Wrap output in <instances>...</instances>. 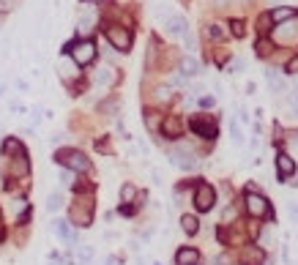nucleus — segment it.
<instances>
[{"label": "nucleus", "instance_id": "nucleus-10", "mask_svg": "<svg viewBox=\"0 0 298 265\" xmlns=\"http://www.w3.org/2000/svg\"><path fill=\"white\" fill-rule=\"evenodd\" d=\"M164 137H170V140H175V137H180L183 134V120L178 118V115H167L164 120H161V129H159Z\"/></svg>", "mask_w": 298, "mask_h": 265}, {"label": "nucleus", "instance_id": "nucleus-42", "mask_svg": "<svg viewBox=\"0 0 298 265\" xmlns=\"http://www.w3.org/2000/svg\"><path fill=\"white\" fill-rule=\"evenodd\" d=\"M0 224H3V213H0Z\"/></svg>", "mask_w": 298, "mask_h": 265}, {"label": "nucleus", "instance_id": "nucleus-6", "mask_svg": "<svg viewBox=\"0 0 298 265\" xmlns=\"http://www.w3.org/2000/svg\"><path fill=\"white\" fill-rule=\"evenodd\" d=\"M107 38H110V44L115 49H120V52H129V49H132V33H129V28L110 25V28H107Z\"/></svg>", "mask_w": 298, "mask_h": 265}, {"label": "nucleus", "instance_id": "nucleus-7", "mask_svg": "<svg viewBox=\"0 0 298 265\" xmlns=\"http://www.w3.org/2000/svg\"><path fill=\"white\" fill-rule=\"evenodd\" d=\"M71 57H74L77 66H88V63H93V57H96V44L90 41V38L77 41L74 47H71Z\"/></svg>", "mask_w": 298, "mask_h": 265}, {"label": "nucleus", "instance_id": "nucleus-39", "mask_svg": "<svg viewBox=\"0 0 298 265\" xmlns=\"http://www.w3.org/2000/svg\"><path fill=\"white\" fill-rule=\"evenodd\" d=\"M293 112L298 115V91H293Z\"/></svg>", "mask_w": 298, "mask_h": 265}, {"label": "nucleus", "instance_id": "nucleus-5", "mask_svg": "<svg viewBox=\"0 0 298 265\" xmlns=\"http://www.w3.org/2000/svg\"><path fill=\"white\" fill-rule=\"evenodd\" d=\"M246 210H249L252 216H257V219H263V216H268V213H271L268 200H265L260 191H255V186L246 189Z\"/></svg>", "mask_w": 298, "mask_h": 265}, {"label": "nucleus", "instance_id": "nucleus-29", "mask_svg": "<svg viewBox=\"0 0 298 265\" xmlns=\"http://www.w3.org/2000/svg\"><path fill=\"white\" fill-rule=\"evenodd\" d=\"M230 28H233V36H238V38H241V36H243V22L233 19V22H230Z\"/></svg>", "mask_w": 298, "mask_h": 265}, {"label": "nucleus", "instance_id": "nucleus-17", "mask_svg": "<svg viewBox=\"0 0 298 265\" xmlns=\"http://www.w3.org/2000/svg\"><path fill=\"white\" fill-rule=\"evenodd\" d=\"M180 77H197V71H200V63L194 60L192 55H183L180 57Z\"/></svg>", "mask_w": 298, "mask_h": 265}, {"label": "nucleus", "instance_id": "nucleus-24", "mask_svg": "<svg viewBox=\"0 0 298 265\" xmlns=\"http://www.w3.org/2000/svg\"><path fill=\"white\" fill-rule=\"evenodd\" d=\"M77 257H79V265H90L93 249H90V246H77Z\"/></svg>", "mask_w": 298, "mask_h": 265}, {"label": "nucleus", "instance_id": "nucleus-22", "mask_svg": "<svg viewBox=\"0 0 298 265\" xmlns=\"http://www.w3.org/2000/svg\"><path fill=\"white\" fill-rule=\"evenodd\" d=\"M180 227H183L186 235H194V232L200 230V224H197V219H194V216H180Z\"/></svg>", "mask_w": 298, "mask_h": 265}, {"label": "nucleus", "instance_id": "nucleus-23", "mask_svg": "<svg viewBox=\"0 0 298 265\" xmlns=\"http://www.w3.org/2000/svg\"><path fill=\"white\" fill-rule=\"evenodd\" d=\"M60 205H63V194L60 191H52V194L47 197V210L55 213V210H60Z\"/></svg>", "mask_w": 298, "mask_h": 265}, {"label": "nucleus", "instance_id": "nucleus-26", "mask_svg": "<svg viewBox=\"0 0 298 265\" xmlns=\"http://www.w3.org/2000/svg\"><path fill=\"white\" fill-rule=\"evenodd\" d=\"M145 126L151 129V132H159V129H161L159 118H156V112H145Z\"/></svg>", "mask_w": 298, "mask_h": 265}, {"label": "nucleus", "instance_id": "nucleus-21", "mask_svg": "<svg viewBox=\"0 0 298 265\" xmlns=\"http://www.w3.org/2000/svg\"><path fill=\"white\" fill-rule=\"evenodd\" d=\"M112 79H115V71L107 69V66H101L96 71V85H112Z\"/></svg>", "mask_w": 298, "mask_h": 265}, {"label": "nucleus", "instance_id": "nucleus-38", "mask_svg": "<svg viewBox=\"0 0 298 265\" xmlns=\"http://www.w3.org/2000/svg\"><path fill=\"white\" fill-rule=\"evenodd\" d=\"M156 96H159V98H170V91H167V88H159V91H156Z\"/></svg>", "mask_w": 298, "mask_h": 265}, {"label": "nucleus", "instance_id": "nucleus-41", "mask_svg": "<svg viewBox=\"0 0 298 265\" xmlns=\"http://www.w3.org/2000/svg\"><path fill=\"white\" fill-rule=\"evenodd\" d=\"M104 265H118V257H107Z\"/></svg>", "mask_w": 298, "mask_h": 265}, {"label": "nucleus", "instance_id": "nucleus-1", "mask_svg": "<svg viewBox=\"0 0 298 265\" xmlns=\"http://www.w3.org/2000/svg\"><path fill=\"white\" fill-rule=\"evenodd\" d=\"M55 161H58V164H63L66 170H71V172H88V170H90V159L85 153H79V151H74V148L58 151Z\"/></svg>", "mask_w": 298, "mask_h": 265}, {"label": "nucleus", "instance_id": "nucleus-11", "mask_svg": "<svg viewBox=\"0 0 298 265\" xmlns=\"http://www.w3.org/2000/svg\"><path fill=\"white\" fill-rule=\"evenodd\" d=\"M164 30H167L170 36H186V33H189V22H186V17H180V14L167 17V19H164Z\"/></svg>", "mask_w": 298, "mask_h": 265}, {"label": "nucleus", "instance_id": "nucleus-15", "mask_svg": "<svg viewBox=\"0 0 298 265\" xmlns=\"http://www.w3.org/2000/svg\"><path fill=\"white\" fill-rule=\"evenodd\" d=\"M277 170H279V181H287V175L296 172V161L287 153H279L277 156Z\"/></svg>", "mask_w": 298, "mask_h": 265}, {"label": "nucleus", "instance_id": "nucleus-34", "mask_svg": "<svg viewBox=\"0 0 298 265\" xmlns=\"http://www.w3.org/2000/svg\"><path fill=\"white\" fill-rule=\"evenodd\" d=\"M287 74H298V55L293 57L290 63H287Z\"/></svg>", "mask_w": 298, "mask_h": 265}, {"label": "nucleus", "instance_id": "nucleus-33", "mask_svg": "<svg viewBox=\"0 0 298 265\" xmlns=\"http://www.w3.org/2000/svg\"><path fill=\"white\" fill-rule=\"evenodd\" d=\"M60 181L63 183H74V172H71V170H63V172H60Z\"/></svg>", "mask_w": 298, "mask_h": 265}, {"label": "nucleus", "instance_id": "nucleus-36", "mask_svg": "<svg viewBox=\"0 0 298 265\" xmlns=\"http://www.w3.org/2000/svg\"><path fill=\"white\" fill-rule=\"evenodd\" d=\"M183 41H186V47H189V49H194V47H197V41H194V36H192V33H186V36H183Z\"/></svg>", "mask_w": 298, "mask_h": 265}, {"label": "nucleus", "instance_id": "nucleus-27", "mask_svg": "<svg viewBox=\"0 0 298 265\" xmlns=\"http://www.w3.org/2000/svg\"><path fill=\"white\" fill-rule=\"evenodd\" d=\"M60 74H63V77H77V74H79V71H77V63H74V66H71V63H66V60H63L60 63Z\"/></svg>", "mask_w": 298, "mask_h": 265}, {"label": "nucleus", "instance_id": "nucleus-31", "mask_svg": "<svg viewBox=\"0 0 298 265\" xmlns=\"http://www.w3.org/2000/svg\"><path fill=\"white\" fill-rule=\"evenodd\" d=\"M214 104H216V98H214V96H202V98H200V107H205V110H211Z\"/></svg>", "mask_w": 298, "mask_h": 265}, {"label": "nucleus", "instance_id": "nucleus-37", "mask_svg": "<svg viewBox=\"0 0 298 265\" xmlns=\"http://www.w3.org/2000/svg\"><path fill=\"white\" fill-rule=\"evenodd\" d=\"M233 216H236V208H233V205H230V208L224 210V222H227V219H233Z\"/></svg>", "mask_w": 298, "mask_h": 265}, {"label": "nucleus", "instance_id": "nucleus-12", "mask_svg": "<svg viewBox=\"0 0 298 265\" xmlns=\"http://www.w3.org/2000/svg\"><path fill=\"white\" fill-rule=\"evenodd\" d=\"M175 263L178 265H200V251L192 249V246H183V249L175 251Z\"/></svg>", "mask_w": 298, "mask_h": 265}, {"label": "nucleus", "instance_id": "nucleus-14", "mask_svg": "<svg viewBox=\"0 0 298 265\" xmlns=\"http://www.w3.org/2000/svg\"><path fill=\"white\" fill-rule=\"evenodd\" d=\"M265 79H268V88H271V93H284V88H287V82H284V77H282V71H277V69H268L265 71Z\"/></svg>", "mask_w": 298, "mask_h": 265}, {"label": "nucleus", "instance_id": "nucleus-40", "mask_svg": "<svg viewBox=\"0 0 298 265\" xmlns=\"http://www.w3.org/2000/svg\"><path fill=\"white\" fill-rule=\"evenodd\" d=\"M257 52H260V55H265V52H268V44L260 41V44H257Z\"/></svg>", "mask_w": 298, "mask_h": 265}, {"label": "nucleus", "instance_id": "nucleus-32", "mask_svg": "<svg viewBox=\"0 0 298 265\" xmlns=\"http://www.w3.org/2000/svg\"><path fill=\"white\" fill-rule=\"evenodd\" d=\"M257 25H260V30H263V33H265V30H268V25H271V14H263V17H260V22H257Z\"/></svg>", "mask_w": 298, "mask_h": 265}, {"label": "nucleus", "instance_id": "nucleus-35", "mask_svg": "<svg viewBox=\"0 0 298 265\" xmlns=\"http://www.w3.org/2000/svg\"><path fill=\"white\" fill-rule=\"evenodd\" d=\"M243 69V60L241 57H238V60H233V66H230V71H233V74H238V71Z\"/></svg>", "mask_w": 298, "mask_h": 265}, {"label": "nucleus", "instance_id": "nucleus-8", "mask_svg": "<svg viewBox=\"0 0 298 265\" xmlns=\"http://www.w3.org/2000/svg\"><path fill=\"white\" fill-rule=\"evenodd\" d=\"M189 126H192L194 134H200L205 140H214L216 137V120L208 118V115H194V118L189 120Z\"/></svg>", "mask_w": 298, "mask_h": 265}, {"label": "nucleus", "instance_id": "nucleus-18", "mask_svg": "<svg viewBox=\"0 0 298 265\" xmlns=\"http://www.w3.org/2000/svg\"><path fill=\"white\" fill-rule=\"evenodd\" d=\"M52 230H55L58 235L63 238V241H69V244H74V241H77V232L71 230V224H69V222H60V219H58V222L52 224Z\"/></svg>", "mask_w": 298, "mask_h": 265}, {"label": "nucleus", "instance_id": "nucleus-19", "mask_svg": "<svg viewBox=\"0 0 298 265\" xmlns=\"http://www.w3.org/2000/svg\"><path fill=\"white\" fill-rule=\"evenodd\" d=\"M30 164H28V156H17V159H11V175L14 178H22V175H28Z\"/></svg>", "mask_w": 298, "mask_h": 265}, {"label": "nucleus", "instance_id": "nucleus-3", "mask_svg": "<svg viewBox=\"0 0 298 265\" xmlns=\"http://www.w3.org/2000/svg\"><path fill=\"white\" fill-rule=\"evenodd\" d=\"M170 159H173V164L175 167H180V170H194L200 161H197V156H194V151L186 145V142H178V145L170 151Z\"/></svg>", "mask_w": 298, "mask_h": 265}, {"label": "nucleus", "instance_id": "nucleus-16", "mask_svg": "<svg viewBox=\"0 0 298 265\" xmlns=\"http://www.w3.org/2000/svg\"><path fill=\"white\" fill-rule=\"evenodd\" d=\"M263 260H265V254H263V249H257V246L241 251V263L243 265H263Z\"/></svg>", "mask_w": 298, "mask_h": 265}, {"label": "nucleus", "instance_id": "nucleus-25", "mask_svg": "<svg viewBox=\"0 0 298 265\" xmlns=\"http://www.w3.org/2000/svg\"><path fill=\"white\" fill-rule=\"evenodd\" d=\"M134 197H137V189H134L132 183H123V186H120V203H132Z\"/></svg>", "mask_w": 298, "mask_h": 265}, {"label": "nucleus", "instance_id": "nucleus-43", "mask_svg": "<svg viewBox=\"0 0 298 265\" xmlns=\"http://www.w3.org/2000/svg\"><path fill=\"white\" fill-rule=\"evenodd\" d=\"M153 265H161V263H153Z\"/></svg>", "mask_w": 298, "mask_h": 265}, {"label": "nucleus", "instance_id": "nucleus-20", "mask_svg": "<svg viewBox=\"0 0 298 265\" xmlns=\"http://www.w3.org/2000/svg\"><path fill=\"white\" fill-rule=\"evenodd\" d=\"M293 17H296V11H293L290 6H279L277 11H271V22H279V25L287 22V19H293Z\"/></svg>", "mask_w": 298, "mask_h": 265}, {"label": "nucleus", "instance_id": "nucleus-44", "mask_svg": "<svg viewBox=\"0 0 298 265\" xmlns=\"http://www.w3.org/2000/svg\"><path fill=\"white\" fill-rule=\"evenodd\" d=\"M0 3H3V0H0Z\"/></svg>", "mask_w": 298, "mask_h": 265}, {"label": "nucleus", "instance_id": "nucleus-28", "mask_svg": "<svg viewBox=\"0 0 298 265\" xmlns=\"http://www.w3.org/2000/svg\"><path fill=\"white\" fill-rule=\"evenodd\" d=\"M230 137H233V145H243V134L238 129V123H230Z\"/></svg>", "mask_w": 298, "mask_h": 265}, {"label": "nucleus", "instance_id": "nucleus-2", "mask_svg": "<svg viewBox=\"0 0 298 265\" xmlns=\"http://www.w3.org/2000/svg\"><path fill=\"white\" fill-rule=\"evenodd\" d=\"M69 219L77 227H90V222H93V200H90V197H79V200L71 205Z\"/></svg>", "mask_w": 298, "mask_h": 265}, {"label": "nucleus", "instance_id": "nucleus-30", "mask_svg": "<svg viewBox=\"0 0 298 265\" xmlns=\"http://www.w3.org/2000/svg\"><path fill=\"white\" fill-rule=\"evenodd\" d=\"M208 36H211V38H222V36H224L222 25H211V28H208Z\"/></svg>", "mask_w": 298, "mask_h": 265}, {"label": "nucleus", "instance_id": "nucleus-13", "mask_svg": "<svg viewBox=\"0 0 298 265\" xmlns=\"http://www.w3.org/2000/svg\"><path fill=\"white\" fill-rule=\"evenodd\" d=\"M3 156L17 159V156H28V151H25V145H22L17 137H6V140H3Z\"/></svg>", "mask_w": 298, "mask_h": 265}, {"label": "nucleus", "instance_id": "nucleus-9", "mask_svg": "<svg viewBox=\"0 0 298 265\" xmlns=\"http://www.w3.org/2000/svg\"><path fill=\"white\" fill-rule=\"evenodd\" d=\"M274 38H277L279 44H296L298 41V14L293 17V19L282 22V25L274 30Z\"/></svg>", "mask_w": 298, "mask_h": 265}, {"label": "nucleus", "instance_id": "nucleus-4", "mask_svg": "<svg viewBox=\"0 0 298 265\" xmlns=\"http://www.w3.org/2000/svg\"><path fill=\"white\" fill-rule=\"evenodd\" d=\"M216 203V189L211 183H197L194 189V208L200 210V213H208Z\"/></svg>", "mask_w": 298, "mask_h": 265}]
</instances>
